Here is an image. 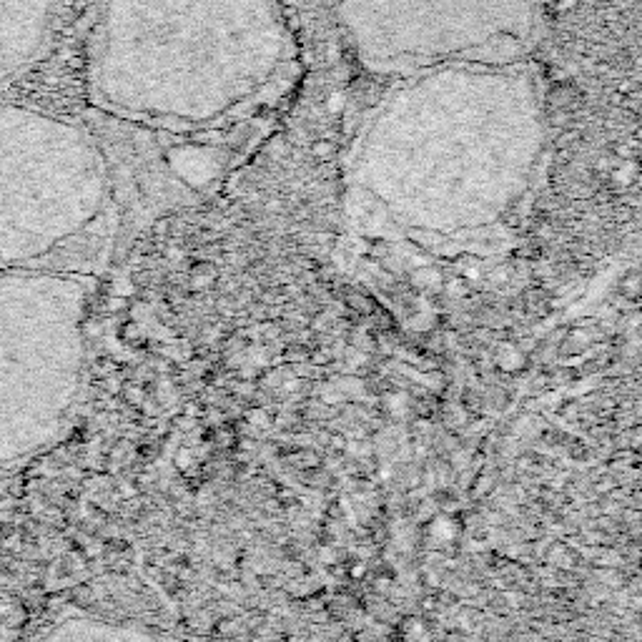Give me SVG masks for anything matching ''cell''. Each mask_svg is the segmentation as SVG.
Listing matches in <instances>:
<instances>
[{
  "mask_svg": "<svg viewBox=\"0 0 642 642\" xmlns=\"http://www.w3.org/2000/svg\"><path fill=\"white\" fill-rule=\"evenodd\" d=\"M291 61L276 0H98L83 83L98 116L219 143L281 91Z\"/></svg>",
  "mask_w": 642,
  "mask_h": 642,
  "instance_id": "6da1fadb",
  "label": "cell"
},
{
  "mask_svg": "<svg viewBox=\"0 0 642 642\" xmlns=\"http://www.w3.org/2000/svg\"><path fill=\"white\" fill-rule=\"evenodd\" d=\"M128 229L116 169L88 118L0 101V269L98 279Z\"/></svg>",
  "mask_w": 642,
  "mask_h": 642,
  "instance_id": "7a4b0ae2",
  "label": "cell"
},
{
  "mask_svg": "<svg viewBox=\"0 0 642 642\" xmlns=\"http://www.w3.org/2000/svg\"><path fill=\"white\" fill-rule=\"evenodd\" d=\"M96 276L0 269V469L56 447L81 404Z\"/></svg>",
  "mask_w": 642,
  "mask_h": 642,
  "instance_id": "3957f363",
  "label": "cell"
},
{
  "mask_svg": "<svg viewBox=\"0 0 642 642\" xmlns=\"http://www.w3.org/2000/svg\"><path fill=\"white\" fill-rule=\"evenodd\" d=\"M337 8L359 61L384 73L507 66L540 28V0H337Z\"/></svg>",
  "mask_w": 642,
  "mask_h": 642,
  "instance_id": "277c9868",
  "label": "cell"
},
{
  "mask_svg": "<svg viewBox=\"0 0 642 642\" xmlns=\"http://www.w3.org/2000/svg\"><path fill=\"white\" fill-rule=\"evenodd\" d=\"M63 0H0V98L31 76L56 41Z\"/></svg>",
  "mask_w": 642,
  "mask_h": 642,
  "instance_id": "5b68a950",
  "label": "cell"
},
{
  "mask_svg": "<svg viewBox=\"0 0 642 642\" xmlns=\"http://www.w3.org/2000/svg\"><path fill=\"white\" fill-rule=\"evenodd\" d=\"M43 640H143V637H164V632L148 630L136 622H113L93 615H68L51 622V627L38 632Z\"/></svg>",
  "mask_w": 642,
  "mask_h": 642,
  "instance_id": "8992f818",
  "label": "cell"
},
{
  "mask_svg": "<svg viewBox=\"0 0 642 642\" xmlns=\"http://www.w3.org/2000/svg\"><path fill=\"white\" fill-rule=\"evenodd\" d=\"M23 620H26V615H23L21 607L13 605V602L0 600V640L21 635Z\"/></svg>",
  "mask_w": 642,
  "mask_h": 642,
  "instance_id": "52a82bcc",
  "label": "cell"
}]
</instances>
